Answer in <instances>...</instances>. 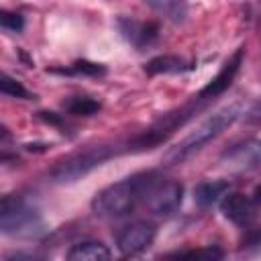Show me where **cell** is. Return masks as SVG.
Here are the masks:
<instances>
[{"instance_id": "1", "label": "cell", "mask_w": 261, "mask_h": 261, "mask_svg": "<svg viewBox=\"0 0 261 261\" xmlns=\"http://www.w3.org/2000/svg\"><path fill=\"white\" fill-rule=\"evenodd\" d=\"M241 114V108L237 104L226 106L218 112H214L212 116H208L206 120H202L192 133H188L181 141H177L173 147H169L163 155V163L165 165H177L184 163L186 159H190L194 153H198L206 143H210L212 139H216L224 128H228Z\"/></svg>"}, {"instance_id": "2", "label": "cell", "mask_w": 261, "mask_h": 261, "mask_svg": "<svg viewBox=\"0 0 261 261\" xmlns=\"http://www.w3.org/2000/svg\"><path fill=\"white\" fill-rule=\"evenodd\" d=\"M145 181H147V171L135 173L126 179L106 186L92 200L94 214L102 218H122L130 214L137 208V204L143 200Z\"/></svg>"}, {"instance_id": "3", "label": "cell", "mask_w": 261, "mask_h": 261, "mask_svg": "<svg viewBox=\"0 0 261 261\" xmlns=\"http://www.w3.org/2000/svg\"><path fill=\"white\" fill-rule=\"evenodd\" d=\"M43 228V218L18 196H4L0 202V230L10 237H33Z\"/></svg>"}, {"instance_id": "4", "label": "cell", "mask_w": 261, "mask_h": 261, "mask_svg": "<svg viewBox=\"0 0 261 261\" xmlns=\"http://www.w3.org/2000/svg\"><path fill=\"white\" fill-rule=\"evenodd\" d=\"M112 155H114V149H110L106 145L88 147L80 153H73V155L61 159L51 169V179L57 181V184H73V181L82 179L84 175H88L94 167L102 165Z\"/></svg>"}, {"instance_id": "5", "label": "cell", "mask_w": 261, "mask_h": 261, "mask_svg": "<svg viewBox=\"0 0 261 261\" xmlns=\"http://www.w3.org/2000/svg\"><path fill=\"white\" fill-rule=\"evenodd\" d=\"M181 196H184V186H181L179 181H175V179H165L159 171H151L141 202H143L153 214L169 216V214H173V212L179 208Z\"/></svg>"}, {"instance_id": "6", "label": "cell", "mask_w": 261, "mask_h": 261, "mask_svg": "<svg viewBox=\"0 0 261 261\" xmlns=\"http://www.w3.org/2000/svg\"><path fill=\"white\" fill-rule=\"evenodd\" d=\"M198 110H200V104L190 102V104H186L181 108H175V110L163 114L145 133H141L139 137H135L133 143H130V147H137V149H153L155 145L163 143L169 135H173L179 126H184Z\"/></svg>"}, {"instance_id": "7", "label": "cell", "mask_w": 261, "mask_h": 261, "mask_svg": "<svg viewBox=\"0 0 261 261\" xmlns=\"http://www.w3.org/2000/svg\"><path fill=\"white\" fill-rule=\"evenodd\" d=\"M155 224L149 220H137L126 224L118 234H116V249L124 257H133L149 249L155 241Z\"/></svg>"}, {"instance_id": "8", "label": "cell", "mask_w": 261, "mask_h": 261, "mask_svg": "<svg viewBox=\"0 0 261 261\" xmlns=\"http://www.w3.org/2000/svg\"><path fill=\"white\" fill-rule=\"evenodd\" d=\"M243 55H245V49L243 47H239L226 61H224V65L220 67V71L200 90V94H198V98H202V100H208V98H216V96H220L222 92H226L228 88H230V84L234 82V77H237V73H239V69H241V63H243Z\"/></svg>"}, {"instance_id": "9", "label": "cell", "mask_w": 261, "mask_h": 261, "mask_svg": "<svg viewBox=\"0 0 261 261\" xmlns=\"http://www.w3.org/2000/svg\"><path fill=\"white\" fill-rule=\"evenodd\" d=\"M116 29L122 35V39L126 43H130L133 47H137V49H143V47L151 45L157 39V33H159L157 24L141 22V20L130 18V16H118L116 18Z\"/></svg>"}, {"instance_id": "10", "label": "cell", "mask_w": 261, "mask_h": 261, "mask_svg": "<svg viewBox=\"0 0 261 261\" xmlns=\"http://www.w3.org/2000/svg\"><path fill=\"white\" fill-rule=\"evenodd\" d=\"M220 210L224 218H228L234 224H247L255 216V202L253 198H247L243 194H228L220 202Z\"/></svg>"}, {"instance_id": "11", "label": "cell", "mask_w": 261, "mask_h": 261, "mask_svg": "<svg viewBox=\"0 0 261 261\" xmlns=\"http://www.w3.org/2000/svg\"><path fill=\"white\" fill-rule=\"evenodd\" d=\"M110 249L100 241H82L71 245V249L65 253L69 261H106L110 259Z\"/></svg>"}, {"instance_id": "12", "label": "cell", "mask_w": 261, "mask_h": 261, "mask_svg": "<svg viewBox=\"0 0 261 261\" xmlns=\"http://www.w3.org/2000/svg\"><path fill=\"white\" fill-rule=\"evenodd\" d=\"M194 65L188 63L186 59L177 55H157L145 63V71L149 75H159V73H184L190 71Z\"/></svg>"}, {"instance_id": "13", "label": "cell", "mask_w": 261, "mask_h": 261, "mask_svg": "<svg viewBox=\"0 0 261 261\" xmlns=\"http://www.w3.org/2000/svg\"><path fill=\"white\" fill-rule=\"evenodd\" d=\"M228 181L224 179H212V181H200L194 188V202L202 208H208L212 204H216L222 196H226L228 192Z\"/></svg>"}, {"instance_id": "14", "label": "cell", "mask_w": 261, "mask_h": 261, "mask_svg": "<svg viewBox=\"0 0 261 261\" xmlns=\"http://www.w3.org/2000/svg\"><path fill=\"white\" fill-rule=\"evenodd\" d=\"M143 2L171 22H184L188 16V2L186 0H143Z\"/></svg>"}, {"instance_id": "15", "label": "cell", "mask_w": 261, "mask_h": 261, "mask_svg": "<svg viewBox=\"0 0 261 261\" xmlns=\"http://www.w3.org/2000/svg\"><path fill=\"white\" fill-rule=\"evenodd\" d=\"M49 71L51 73H61V75H90V77H96V75H104L106 67L100 65V63L82 59V61H75L69 67H55V69H49Z\"/></svg>"}, {"instance_id": "16", "label": "cell", "mask_w": 261, "mask_h": 261, "mask_svg": "<svg viewBox=\"0 0 261 261\" xmlns=\"http://www.w3.org/2000/svg\"><path fill=\"white\" fill-rule=\"evenodd\" d=\"M65 108H67L69 114H75V116H92L100 110V102H96L88 96H77V98L67 100Z\"/></svg>"}, {"instance_id": "17", "label": "cell", "mask_w": 261, "mask_h": 261, "mask_svg": "<svg viewBox=\"0 0 261 261\" xmlns=\"http://www.w3.org/2000/svg\"><path fill=\"white\" fill-rule=\"evenodd\" d=\"M0 92L6 94V96H12V98H22V100H29L31 98L29 90L18 80H14L8 73H2V77H0Z\"/></svg>"}, {"instance_id": "18", "label": "cell", "mask_w": 261, "mask_h": 261, "mask_svg": "<svg viewBox=\"0 0 261 261\" xmlns=\"http://www.w3.org/2000/svg\"><path fill=\"white\" fill-rule=\"evenodd\" d=\"M171 257H188V259H220L222 251L214 249V247H206V249H194V251H181L175 253Z\"/></svg>"}, {"instance_id": "19", "label": "cell", "mask_w": 261, "mask_h": 261, "mask_svg": "<svg viewBox=\"0 0 261 261\" xmlns=\"http://www.w3.org/2000/svg\"><path fill=\"white\" fill-rule=\"evenodd\" d=\"M0 24L8 31H14V33H20L24 29V18L16 12H8V10H2L0 12Z\"/></svg>"}, {"instance_id": "20", "label": "cell", "mask_w": 261, "mask_h": 261, "mask_svg": "<svg viewBox=\"0 0 261 261\" xmlns=\"http://www.w3.org/2000/svg\"><path fill=\"white\" fill-rule=\"evenodd\" d=\"M39 118H43L45 122H51V124H61V116H57L55 112H39Z\"/></svg>"}, {"instance_id": "21", "label": "cell", "mask_w": 261, "mask_h": 261, "mask_svg": "<svg viewBox=\"0 0 261 261\" xmlns=\"http://www.w3.org/2000/svg\"><path fill=\"white\" fill-rule=\"evenodd\" d=\"M253 202H255V204H261V186L255 188V192H253Z\"/></svg>"}]
</instances>
